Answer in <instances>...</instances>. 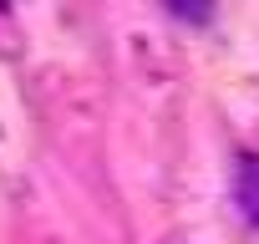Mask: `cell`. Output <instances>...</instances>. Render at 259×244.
Listing matches in <instances>:
<instances>
[{
    "mask_svg": "<svg viewBox=\"0 0 259 244\" xmlns=\"http://www.w3.org/2000/svg\"><path fill=\"white\" fill-rule=\"evenodd\" d=\"M234 188H239V209H244L249 229L259 234V158H239V178H234Z\"/></svg>",
    "mask_w": 259,
    "mask_h": 244,
    "instance_id": "cell-1",
    "label": "cell"
}]
</instances>
